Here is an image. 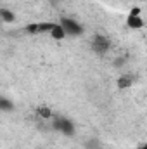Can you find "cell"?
Instances as JSON below:
<instances>
[{"instance_id": "cell-7", "label": "cell", "mask_w": 147, "mask_h": 149, "mask_svg": "<svg viewBox=\"0 0 147 149\" xmlns=\"http://www.w3.org/2000/svg\"><path fill=\"white\" fill-rule=\"evenodd\" d=\"M0 19L3 21V23H14L16 21V14L12 12V10H9V9H0Z\"/></svg>"}, {"instance_id": "cell-2", "label": "cell", "mask_w": 147, "mask_h": 149, "mask_svg": "<svg viewBox=\"0 0 147 149\" xmlns=\"http://www.w3.org/2000/svg\"><path fill=\"white\" fill-rule=\"evenodd\" d=\"M52 127H54V130H57V132H61V134H64L68 137H73L74 135V125H73V121L68 120V118H55Z\"/></svg>"}, {"instance_id": "cell-10", "label": "cell", "mask_w": 147, "mask_h": 149, "mask_svg": "<svg viewBox=\"0 0 147 149\" xmlns=\"http://www.w3.org/2000/svg\"><path fill=\"white\" fill-rule=\"evenodd\" d=\"M130 85H132V78H128V76H121L118 80V88H128Z\"/></svg>"}, {"instance_id": "cell-5", "label": "cell", "mask_w": 147, "mask_h": 149, "mask_svg": "<svg viewBox=\"0 0 147 149\" xmlns=\"http://www.w3.org/2000/svg\"><path fill=\"white\" fill-rule=\"evenodd\" d=\"M126 24L132 30H140V28H144V19H142V16H128Z\"/></svg>"}, {"instance_id": "cell-8", "label": "cell", "mask_w": 147, "mask_h": 149, "mask_svg": "<svg viewBox=\"0 0 147 149\" xmlns=\"http://www.w3.org/2000/svg\"><path fill=\"white\" fill-rule=\"evenodd\" d=\"M37 113L42 118H45V120H50V118H52V111H50V108H47V106H38Z\"/></svg>"}, {"instance_id": "cell-4", "label": "cell", "mask_w": 147, "mask_h": 149, "mask_svg": "<svg viewBox=\"0 0 147 149\" xmlns=\"http://www.w3.org/2000/svg\"><path fill=\"white\" fill-rule=\"evenodd\" d=\"M92 47L97 52H107L111 47V42H109V38H106L104 35H95L94 42H92Z\"/></svg>"}, {"instance_id": "cell-1", "label": "cell", "mask_w": 147, "mask_h": 149, "mask_svg": "<svg viewBox=\"0 0 147 149\" xmlns=\"http://www.w3.org/2000/svg\"><path fill=\"white\" fill-rule=\"evenodd\" d=\"M59 24L62 26L66 37H68V35H71V37H80V35H83V26L78 24L73 19H69V17H62Z\"/></svg>"}, {"instance_id": "cell-9", "label": "cell", "mask_w": 147, "mask_h": 149, "mask_svg": "<svg viewBox=\"0 0 147 149\" xmlns=\"http://www.w3.org/2000/svg\"><path fill=\"white\" fill-rule=\"evenodd\" d=\"M0 109H2V111H12V109H14L12 101H9V99H5V97H0Z\"/></svg>"}, {"instance_id": "cell-11", "label": "cell", "mask_w": 147, "mask_h": 149, "mask_svg": "<svg viewBox=\"0 0 147 149\" xmlns=\"http://www.w3.org/2000/svg\"><path fill=\"white\" fill-rule=\"evenodd\" d=\"M130 16H140V7H133L130 10Z\"/></svg>"}, {"instance_id": "cell-6", "label": "cell", "mask_w": 147, "mask_h": 149, "mask_svg": "<svg viewBox=\"0 0 147 149\" xmlns=\"http://www.w3.org/2000/svg\"><path fill=\"white\" fill-rule=\"evenodd\" d=\"M49 33H50V37L54 38V40H64V38H66V33H64V30H62V26H61L59 23H55L54 28H52Z\"/></svg>"}, {"instance_id": "cell-3", "label": "cell", "mask_w": 147, "mask_h": 149, "mask_svg": "<svg viewBox=\"0 0 147 149\" xmlns=\"http://www.w3.org/2000/svg\"><path fill=\"white\" fill-rule=\"evenodd\" d=\"M54 24H55V23H31V24H28L24 30H26V33H30V35H40V33H49V31L54 28Z\"/></svg>"}]
</instances>
